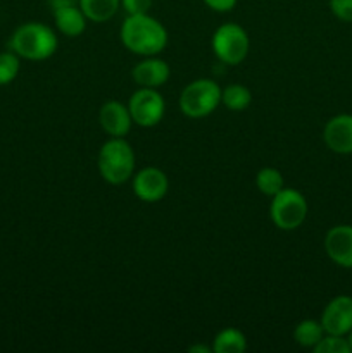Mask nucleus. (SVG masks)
Listing matches in <instances>:
<instances>
[{
  "label": "nucleus",
  "instance_id": "nucleus-10",
  "mask_svg": "<svg viewBox=\"0 0 352 353\" xmlns=\"http://www.w3.org/2000/svg\"><path fill=\"white\" fill-rule=\"evenodd\" d=\"M324 250L335 264L352 269V226L338 224L328 230L324 236Z\"/></svg>",
  "mask_w": 352,
  "mask_h": 353
},
{
  "label": "nucleus",
  "instance_id": "nucleus-8",
  "mask_svg": "<svg viewBox=\"0 0 352 353\" xmlns=\"http://www.w3.org/2000/svg\"><path fill=\"white\" fill-rule=\"evenodd\" d=\"M321 326L326 334L347 336L352 331V296H335L321 314Z\"/></svg>",
  "mask_w": 352,
  "mask_h": 353
},
{
  "label": "nucleus",
  "instance_id": "nucleus-3",
  "mask_svg": "<svg viewBox=\"0 0 352 353\" xmlns=\"http://www.w3.org/2000/svg\"><path fill=\"white\" fill-rule=\"evenodd\" d=\"M99 172L110 185H123L133 176L135 152L124 138H110L100 147Z\"/></svg>",
  "mask_w": 352,
  "mask_h": 353
},
{
  "label": "nucleus",
  "instance_id": "nucleus-20",
  "mask_svg": "<svg viewBox=\"0 0 352 353\" xmlns=\"http://www.w3.org/2000/svg\"><path fill=\"white\" fill-rule=\"evenodd\" d=\"M19 59V55L14 54L12 50H7L0 54V86L9 85V83H12L16 79L21 68Z\"/></svg>",
  "mask_w": 352,
  "mask_h": 353
},
{
  "label": "nucleus",
  "instance_id": "nucleus-14",
  "mask_svg": "<svg viewBox=\"0 0 352 353\" xmlns=\"http://www.w3.org/2000/svg\"><path fill=\"white\" fill-rule=\"evenodd\" d=\"M54 12V21L57 30L66 37H79L86 28V16L83 14L79 3H68L52 9Z\"/></svg>",
  "mask_w": 352,
  "mask_h": 353
},
{
  "label": "nucleus",
  "instance_id": "nucleus-4",
  "mask_svg": "<svg viewBox=\"0 0 352 353\" xmlns=\"http://www.w3.org/2000/svg\"><path fill=\"white\" fill-rule=\"evenodd\" d=\"M219 103L221 88L213 79H195L186 85L179 95V109L186 117H192V119L209 116Z\"/></svg>",
  "mask_w": 352,
  "mask_h": 353
},
{
  "label": "nucleus",
  "instance_id": "nucleus-6",
  "mask_svg": "<svg viewBox=\"0 0 352 353\" xmlns=\"http://www.w3.org/2000/svg\"><path fill=\"white\" fill-rule=\"evenodd\" d=\"M269 216L276 228L283 231L297 230L307 217L306 196L292 188H283L273 196Z\"/></svg>",
  "mask_w": 352,
  "mask_h": 353
},
{
  "label": "nucleus",
  "instance_id": "nucleus-21",
  "mask_svg": "<svg viewBox=\"0 0 352 353\" xmlns=\"http://www.w3.org/2000/svg\"><path fill=\"white\" fill-rule=\"evenodd\" d=\"M313 350L314 353H351V345H349L347 336L324 334Z\"/></svg>",
  "mask_w": 352,
  "mask_h": 353
},
{
  "label": "nucleus",
  "instance_id": "nucleus-17",
  "mask_svg": "<svg viewBox=\"0 0 352 353\" xmlns=\"http://www.w3.org/2000/svg\"><path fill=\"white\" fill-rule=\"evenodd\" d=\"M324 330L321 326V321L314 319H304L293 330V340L297 345L304 348H314L324 336Z\"/></svg>",
  "mask_w": 352,
  "mask_h": 353
},
{
  "label": "nucleus",
  "instance_id": "nucleus-24",
  "mask_svg": "<svg viewBox=\"0 0 352 353\" xmlns=\"http://www.w3.org/2000/svg\"><path fill=\"white\" fill-rule=\"evenodd\" d=\"M204 3L216 12H228L237 6V0H204Z\"/></svg>",
  "mask_w": 352,
  "mask_h": 353
},
{
  "label": "nucleus",
  "instance_id": "nucleus-15",
  "mask_svg": "<svg viewBox=\"0 0 352 353\" xmlns=\"http://www.w3.org/2000/svg\"><path fill=\"white\" fill-rule=\"evenodd\" d=\"M86 19L93 23H106L121 6V0H78Z\"/></svg>",
  "mask_w": 352,
  "mask_h": 353
},
{
  "label": "nucleus",
  "instance_id": "nucleus-12",
  "mask_svg": "<svg viewBox=\"0 0 352 353\" xmlns=\"http://www.w3.org/2000/svg\"><path fill=\"white\" fill-rule=\"evenodd\" d=\"M323 140L335 154H352V114L331 117L323 130Z\"/></svg>",
  "mask_w": 352,
  "mask_h": 353
},
{
  "label": "nucleus",
  "instance_id": "nucleus-23",
  "mask_svg": "<svg viewBox=\"0 0 352 353\" xmlns=\"http://www.w3.org/2000/svg\"><path fill=\"white\" fill-rule=\"evenodd\" d=\"M124 12L128 16H135V14H148L152 7V0H121Z\"/></svg>",
  "mask_w": 352,
  "mask_h": 353
},
{
  "label": "nucleus",
  "instance_id": "nucleus-22",
  "mask_svg": "<svg viewBox=\"0 0 352 353\" xmlns=\"http://www.w3.org/2000/svg\"><path fill=\"white\" fill-rule=\"evenodd\" d=\"M330 9L337 19L352 23V0H330Z\"/></svg>",
  "mask_w": 352,
  "mask_h": 353
},
{
  "label": "nucleus",
  "instance_id": "nucleus-25",
  "mask_svg": "<svg viewBox=\"0 0 352 353\" xmlns=\"http://www.w3.org/2000/svg\"><path fill=\"white\" fill-rule=\"evenodd\" d=\"M190 353H213V347H204V345H195L188 348Z\"/></svg>",
  "mask_w": 352,
  "mask_h": 353
},
{
  "label": "nucleus",
  "instance_id": "nucleus-5",
  "mask_svg": "<svg viewBox=\"0 0 352 353\" xmlns=\"http://www.w3.org/2000/svg\"><path fill=\"white\" fill-rule=\"evenodd\" d=\"M248 34L240 24L226 23L217 28L213 34V52L221 62L228 65H237L247 57Z\"/></svg>",
  "mask_w": 352,
  "mask_h": 353
},
{
  "label": "nucleus",
  "instance_id": "nucleus-18",
  "mask_svg": "<svg viewBox=\"0 0 352 353\" xmlns=\"http://www.w3.org/2000/svg\"><path fill=\"white\" fill-rule=\"evenodd\" d=\"M252 102L251 90L244 85H228L226 88L221 90V103L226 107L228 110H235V112H240L245 110Z\"/></svg>",
  "mask_w": 352,
  "mask_h": 353
},
{
  "label": "nucleus",
  "instance_id": "nucleus-16",
  "mask_svg": "<svg viewBox=\"0 0 352 353\" xmlns=\"http://www.w3.org/2000/svg\"><path fill=\"white\" fill-rule=\"evenodd\" d=\"M247 348V338L235 327L219 331L213 341V353H242Z\"/></svg>",
  "mask_w": 352,
  "mask_h": 353
},
{
  "label": "nucleus",
  "instance_id": "nucleus-7",
  "mask_svg": "<svg viewBox=\"0 0 352 353\" xmlns=\"http://www.w3.org/2000/svg\"><path fill=\"white\" fill-rule=\"evenodd\" d=\"M131 119L141 128H152L164 117L166 102L155 88H138L128 102Z\"/></svg>",
  "mask_w": 352,
  "mask_h": 353
},
{
  "label": "nucleus",
  "instance_id": "nucleus-1",
  "mask_svg": "<svg viewBox=\"0 0 352 353\" xmlns=\"http://www.w3.org/2000/svg\"><path fill=\"white\" fill-rule=\"evenodd\" d=\"M121 41L130 52L144 57L161 54L168 45V31L148 14L126 16L121 24Z\"/></svg>",
  "mask_w": 352,
  "mask_h": 353
},
{
  "label": "nucleus",
  "instance_id": "nucleus-2",
  "mask_svg": "<svg viewBox=\"0 0 352 353\" xmlns=\"http://www.w3.org/2000/svg\"><path fill=\"white\" fill-rule=\"evenodd\" d=\"M57 37L43 23H24L17 28L9 40V50L28 61H45L57 50Z\"/></svg>",
  "mask_w": 352,
  "mask_h": 353
},
{
  "label": "nucleus",
  "instance_id": "nucleus-19",
  "mask_svg": "<svg viewBox=\"0 0 352 353\" xmlns=\"http://www.w3.org/2000/svg\"><path fill=\"white\" fill-rule=\"evenodd\" d=\"M255 186L259 192L264 193L268 196H275L285 188V179H283L282 172L275 168H262L261 171L255 174Z\"/></svg>",
  "mask_w": 352,
  "mask_h": 353
},
{
  "label": "nucleus",
  "instance_id": "nucleus-11",
  "mask_svg": "<svg viewBox=\"0 0 352 353\" xmlns=\"http://www.w3.org/2000/svg\"><path fill=\"white\" fill-rule=\"evenodd\" d=\"M99 121L102 130L110 138H124L131 130V114L128 105L121 103L119 100H109L100 107Z\"/></svg>",
  "mask_w": 352,
  "mask_h": 353
},
{
  "label": "nucleus",
  "instance_id": "nucleus-13",
  "mask_svg": "<svg viewBox=\"0 0 352 353\" xmlns=\"http://www.w3.org/2000/svg\"><path fill=\"white\" fill-rule=\"evenodd\" d=\"M169 74H171V69H169L168 62L162 59H155L154 55L138 62L131 71L133 81L140 88H159L168 81Z\"/></svg>",
  "mask_w": 352,
  "mask_h": 353
},
{
  "label": "nucleus",
  "instance_id": "nucleus-9",
  "mask_svg": "<svg viewBox=\"0 0 352 353\" xmlns=\"http://www.w3.org/2000/svg\"><path fill=\"white\" fill-rule=\"evenodd\" d=\"M168 190V176L159 168H144L135 174L133 192L141 202H159V200L164 199Z\"/></svg>",
  "mask_w": 352,
  "mask_h": 353
},
{
  "label": "nucleus",
  "instance_id": "nucleus-26",
  "mask_svg": "<svg viewBox=\"0 0 352 353\" xmlns=\"http://www.w3.org/2000/svg\"><path fill=\"white\" fill-rule=\"evenodd\" d=\"M48 3H50L52 9H55V7L68 6V3H78V0H48Z\"/></svg>",
  "mask_w": 352,
  "mask_h": 353
},
{
  "label": "nucleus",
  "instance_id": "nucleus-27",
  "mask_svg": "<svg viewBox=\"0 0 352 353\" xmlns=\"http://www.w3.org/2000/svg\"><path fill=\"white\" fill-rule=\"evenodd\" d=\"M347 341H349V345H351V352H352V331L347 334Z\"/></svg>",
  "mask_w": 352,
  "mask_h": 353
}]
</instances>
